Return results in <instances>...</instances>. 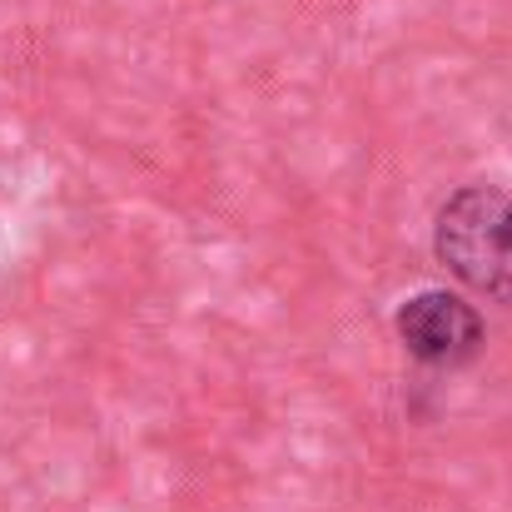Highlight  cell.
I'll return each mask as SVG.
<instances>
[{"instance_id": "obj_1", "label": "cell", "mask_w": 512, "mask_h": 512, "mask_svg": "<svg viewBox=\"0 0 512 512\" xmlns=\"http://www.w3.org/2000/svg\"><path fill=\"white\" fill-rule=\"evenodd\" d=\"M433 249L458 284L493 304H512V194L493 184L458 189L438 209Z\"/></svg>"}, {"instance_id": "obj_2", "label": "cell", "mask_w": 512, "mask_h": 512, "mask_svg": "<svg viewBox=\"0 0 512 512\" xmlns=\"http://www.w3.org/2000/svg\"><path fill=\"white\" fill-rule=\"evenodd\" d=\"M393 329H398L403 348L428 368H463L488 343L483 314L453 289H423V294L403 299L393 314Z\"/></svg>"}]
</instances>
